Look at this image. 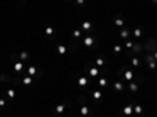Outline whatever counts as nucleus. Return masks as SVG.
Segmentation results:
<instances>
[{
  "label": "nucleus",
  "instance_id": "obj_1",
  "mask_svg": "<svg viewBox=\"0 0 157 117\" xmlns=\"http://www.w3.org/2000/svg\"><path fill=\"white\" fill-rule=\"evenodd\" d=\"M72 77H74V80H76V83L79 84V87H82V89H88L90 84H93V80L88 77V75H85V72L74 73Z\"/></svg>",
  "mask_w": 157,
  "mask_h": 117
},
{
  "label": "nucleus",
  "instance_id": "obj_2",
  "mask_svg": "<svg viewBox=\"0 0 157 117\" xmlns=\"http://www.w3.org/2000/svg\"><path fill=\"white\" fill-rule=\"evenodd\" d=\"M83 72H85L93 81L96 80L98 77H101V70H99V67H96L94 61H88V63L85 64V67H83Z\"/></svg>",
  "mask_w": 157,
  "mask_h": 117
},
{
  "label": "nucleus",
  "instance_id": "obj_3",
  "mask_svg": "<svg viewBox=\"0 0 157 117\" xmlns=\"http://www.w3.org/2000/svg\"><path fill=\"white\" fill-rule=\"evenodd\" d=\"M143 83H145V77H143L141 73H138L132 81H129V84H127V91L131 92V94H137V92H138V89L141 87Z\"/></svg>",
  "mask_w": 157,
  "mask_h": 117
},
{
  "label": "nucleus",
  "instance_id": "obj_4",
  "mask_svg": "<svg viewBox=\"0 0 157 117\" xmlns=\"http://www.w3.org/2000/svg\"><path fill=\"white\" fill-rule=\"evenodd\" d=\"M82 44H83L88 50H96L98 49V39L93 36V34H85V36H82Z\"/></svg>",
  "mask_w": 157,
  "mask_h": 117
},
{
  "label": "nucleus",
  "instance_id": "obj_5",
  "mask_svg": "<svg viewBox=\"0 0 157 117\" xmlns=\"http://www.w3.org/2000/svg\"><path fill=\"white\" fill-rule=\"evenodd\" d=\"M88 91H90L91 98L96 101V105H101V103H102V98H104V92H102L99 87H93V89H88Z\"/></svg>",
  "mask_w": 157,
  "mask_h": 117
},
{
  "label": "nucleus",
  "instance_id": "obj_6",
  "mask_svg": "<svg viewBox=\"0 0 157 117\" xmlns=\"http://www.w3.org/2000/svg\"><path fill=\"white\" fill-rule=\"evenodd\" d=\"M68 108H71V100H63L60 103V105H57L55 108H53V116H60V114H63Z\"/></svg>",
  "mask_w": 157,
  "mask_h": 117
},
{
  "label": "nucleus",
  "instance_id": "obj_7",
  "mask_svg": "<svg viewBox=\"0 0 157 117\" xmlns=\"http://www.w3.org/2000/svg\"><path fill=\"white\" fill-rule=\"evenodd\" d=\"M25 73L27 75H30V77H35V80H38V78H41V75H43V70L41 69H38L36 66H27V69H25Z\"/></svg>",
  "mask_w": 157,
  "mask_h": 117
},
{
  "label": "nucleus",
  "instance_id": "obj_8",
  "mask_svg": "<svg viewBox=\"0 0 157 117\" xmlns=\"http://www.w3.org/2000/svg\"><path fill=\"white\" fill-rule=\"evenodd\" d=\"M143 47H145V52L146 53H154L157 50V39H152L149 38L145 44H143Z\"/></svg>",
  "mask_w": 157,
  "mask_h": 117
},
{
  "label": "nucleus",
  "instance_id": "obj_9",
  "mask_svg": "<svg viewBox=\"0 0 157 117\" xmlns=\"http://www.w3.org/2000/svg\"><path fill=\"white\" fill-rule=\"evenodd\" d=\"M29 63H24V61H16V63H13V70L16 72V75L19 73H24V70L27 69Z\"/></svg>",
  "mask_w": 157,
  "mask_h": 117
},
{
  "label": "nucleus",
  "instance_id": "obj_10",
  "mask_svg": "<svg viewBox=\"0 0 157 117\" xmlns=\"http://www.w3.org/2000/svg\"><path fill=\"white\" fill-rule=\"evenodd\" d=\"M143 61H145V63L148 64L149 69H152V70H154V69H157V61L154 59V56H152L151 53H146L145 58H143Z\"/></svg>",
  "mask_w": 157,
  "mask_h": 117
},
{
  "label": "nucleus",
  "instance_id": "obj_11",
  "mask_svg": "<svg viewBox=\"0 0 157 117\" xmlns=\"http://www.w3.org/2000/svg\"><path fill=\"white\" fill-rule=\"evenodd\" d=\"M124 89H126L124 81H122V80H115V83H113V91L115 92L121 94V92H124Z\"/></svg>",
  "mask_w": 157,
  "mask_h": 117
},
{
  "label": "nucleus",
  "instance_id": "obj_12",
  "mask_svg": "<svg viewBox=\"0 0 157 117\" xmlns=\"http://www.w3.org/2000/svg\"><path fill=\"white\" fill-rule=\"evenodd\" d=\"M44 34H46V38L49 39V41H53V39H55V28H53L52 25H46Z\"/></svg>",
  "mask_w": 157,
  "mask_h": 117
},
{
  "label": "nucleus",
  "instance_id": "obj_13",
  "mask_svg": "<svg viewBox=\"0 0 157 117\" xmlns=\"http://www.w3.org/2000/svg\"><path fill=\"white\" fill-rule=\"evenodd\" d=\"M107 56L105 55H101V56H98L96 59H94V64H96V67H99V69H102V67H105L107 66Z\"/></svg>",
  "mask_w": 157,
  "mask_h": 117
},
{
  "label": "nucleus",
  "instance_id": "obj_14",
  "mask_svg": "<svg viewBox=\"0 0 157 117\" xmlns=\"http://www.w3.org/2000/svg\"><path fill=\"white\" fill-rule=\"evenodd\" d=\"M93 114H94V111H93L91 108H88L86 105L80 106V116L82 117H93Z\"/></svg>",
  "mask_w": 157,
  "mask_h": 117
},
{
  "label": "nucleus",
  "instance_id": "obj_15",
  "mask_svg": "<svg viewBox=\"0 0 157 117\" xmlns=\"http://www.w3.org/2000/svg\"><path fill=\"white\" fill-rule=\"evenodd\" d=\"M94 84H96L98 87H107L108 86V80L105 78V77H98L96 80L93 81Z\"/></svg>",
  "mask_w": 157,
  "mask_h": 117
},
{
  "label": "nucleus",
  "instance_id": "obj_16",
  "mask_svg": "<svg viewBox=\"0 0 157 117\" xmlns=\"http://www.w3.org/2000/svg\"><path fill=\"white\" fill-rule=\"evenodd\" d=\"M129 61H131V64L135 67V69H141V61L138 56H135V55H132V56H129Z\"/></svg>",
  "mask_w": 157,
  "mask_h": 117
},
{
  "label": "nucleus",
  "instance_id": "obj_17",
  "mask_svg": "<svg viewBox=\"0 0 157 117\" xmlns=\"http://www.w3.org/2000/svg\"><path fill=\"white\" fill-rule=\"evenodd\" d=\"M132 34V30L129 28V27H122V28L119 30V38H122V39H129V36Z\"/></svg>",
  "mask_w": 157,
  "mask_h": 117
},
{
  "label": "nucleus",
  "instance_id": "obj_18",
  "mask_svg": "<svg viewBox=\"0 0 157 117\" xmlns=\"http://www.w3.org/2000/svg\"><path fill=\"white\" fill-rule=\"evenodd\" d=\"M131 50L134 52V55H141L143 52H145V47H143L141 42H134V47Z\"/></svg>",
  "mask_w": 157,
  "mask_h": 117
},
{
  "label": "nucleus",
  "instance_id": "obj_19",
  "mask_svg": "<svg viewBox=\"0 0 157 117\" xmlns=\"http://www.w3.org/2000/svg\"><path fill=\"white\" fill-rule=\"evenodd\" d=\"M122 114H124L126 117H132V114H134V103H129V105H126L124 108H122Z\"/></svg>",
  "mask_w": 157,
  "mask_h": 117
},
{
  "label": "nucleus",
  "instance_id": "obj_20",
  "mask_svg": "<svg viewBox=\"0 0 157 117\" xmlns=\"http://www.w3.org/2000/svg\"><path fill=\"white\" fill-rule=\"evenodd\" d=\"M113 24H115V27H116V28H122V27H126V20L122 19L121 16H115Z\"/></svg>",
  "mask_w": 157,
  "mask_h": 117
},
{
  "label": "nucleus",
  "instance_id": "obj_21",
  "mask_svg": "<svg viewBox=\"0 0 157 117\" xmlns=\"http://www.w3.org/2000/svg\"><path fill=\"white\" fill-rule=\"evenodd\" d=\"M82 30L85 31V34H91V31H93V24L88 22V20L82 22Z\"/></svg>",
  "mask_w": 157,
  "mask_h": 117
},
{
  "label": "nucleus",
  "instance_id": "obj_22",
  "mask_svg": "<svg viewBox=\"0 0 157 117\" xmlns=\"http://www.w3.org/2000/svg\"><path fill=\"white\" fill-rule=\"evenodd\" d=\"M20 75H22V84H24V86H30V84H33V81H35V80H33V77L27 75L25 72L20 73Z\"/></svg>",
  "mask_w": 157,
  "mask_h": 117
},
{
  "label": "nucleus",
  "instance_id": "obj_23",
  "mask_svg": "<svg viewBox=\"0 0 157 117\" xmlns=\"http://www.w3.org/2000/svg\"><path fill=\"white\" fill-rule=\"evenodd\" d=\"M17 55H19V61H24V63H29L30 58H32V55L29 52H20Z\"/></svg>",
  "mask_w": 157,
  "mask_h": 117
},
{
  "label": "nucleus",
  "instance_id": "obj_24",
  "mask_svg": "<svg viewBox=\"0 0 157 117\" xmlns=\"http://www.w3.org/2000/svg\"><path fill=\"white\" fill-rule=\"evenodd\" d=\"M143 33H145V28H141V27H137V28L132 30V34H134L135 38H141Z\"/></svg>",
  "mask_w": 157,
  "mask_h": 117
},
{
  "label": "nucleus",
  "instance_id": "obj_25",
  "mask_svg": "<svg viewBox=\"0 0 157 117\" xmlns=\"http://www.w3.org/2000/svg\"><path fill=\"white\" fill-rule=\"evenodd\" d=\"M82 36H83V33H82L80 28H74L72 30V38H74V41H79Z\"/></svg>",
  "mask_w": 157,
  "mask_h": 117
},
{
  "label": "nucleus",
  "instance_id": "obj_26",
  "mask_svg": "<svg viewBox=\"0 0 157 117\" xmlns=\"http://www.w3.org/2000/svg\"><path fill=\"white\" fill-rule=\"evenodd\" d=\"M80 45V42H79V41H74V42L72 44H69V45H68V52H72V53H76L77 52V47Z\"/></svg>",
  "mask_w": 157,
  "mask_h": 117
},
{
  "label": "nucleus",
  "instance_id": "obj_27",
  "mask_svg": "<svg viewBox=\"0 0 157 117\" xmlns=\"http://www.w3.org/2000/svg\"><path fill=\"white\" fill-rule=\"evenodd\" d=\"M57 52L60 56H65V55L68 53V47L66 45H57Z\"/></svg>",
  "mask_w": 157,
  "mask_h": 117
},
{
  "label": "nucleus",
  "instance_id": "obj_28",
  "mask_svg": "<svg viewBox=\"0 0 157 117\" xmlns=\"http://www.w3.org/2000/svg\"><path fill=\"white\" fill-rule=\"evenodd\" d=\"M134 113L137 116H143V114H145V109H143L141 105H134Z\"/></svg>",
  "mask_w": 157,
  "mask_h": 117
},
{
  "label": "nucleus",
  "instance_id": "obj_29",
  "mask_svg": "<svg viewBox=\"0 0 157 117\" xmlns=\"http://www.w3.org/2000/svg\"><path fill=\"white\" fill-rule=\"evenodd\" d=\"M124 47H126L127 50H131L132 47H134V41H129V39H126V41H124Z\"/></svg>",
  "mask_w": 157,
  "mask_h": 117
},
{
  "label": "nucleus",
  "instance_id": "obj_30",
  "mask_svg": "<svg viewBox=\"0 0 157 117\" xmlns=\"http://www.w3.org/2000/svg\"><path fill=\"white\" fill-rule=\"evenodd\" d=\"M86 101H88V100H86V97H85L83 94H80V95H79V103H80L82 106H83V105H86Z\"/></svg>",
  "mask_w": 157,
  "mask_h": 117
},
{
  "label": "nucleus",
  "instance_id": "obj_31",
  "mask_svg": "<svg viewBox=\"0 0 157 117\" xmlns=\"http://www.w3.org/2000/svg\"><path fill=\"white\" fill-rule=\"evenodd\" d=\"M10 59H11V63H16V61H19V55L17 53H11L10 55Z\"/></svg>",
  "mask_w": 157,
  "mask_h": 117
},
{
  "label": "nucleus",
  "instance_id": "obj_32",
  "mask_svg": "<svg viewBox=\"0 0 157 117\" xmlns=\"http://www.w3.org/2000/svg\"><path fill=\"white\" fill-rule=\"evenodd\" d=\"M121 50H122V47H121L119 44H115V45H113V52H115V53H121Z\"/></svg>",
  "mask_w": 157,
  "mask_h": 117
},
{
  "label": "nucleus",
  "instance_id": "obj_33",
  "mask_svg": "<svg viewBox=\"0 0 157 117\" xmlns=\"http://www.w3.org/2000/svg\"><path fill=\"white\" fill-rule=\"evenodd\" d=\"M74 3H76L77 6H85V3H86V0H74Z\"/></svg>",
  "mask_w": 157,
  "mask_h": 117
},
{
  "label": "nucleus",
  "instance_id": "obj_34",
  "mask_svg": "<svg viewBox=\"0 0 157 117\" xmlns=\"http://www.w3.org/2000/svg\"><path fill=\"white\" fill-rule=\"evenodd\" d=\"M5 105H6V98H5V97H2V98H0V108L5 106Z\"/></svg>",
  "mask_w": 157,
  "mask_h": 117
},
{
  "label": "nucleus",
  "instance_id": "obj_35",
  "mask_svg": "<svg viewBox=\"0 0 157 117\" xmlns=\"http://www.w3.org/2000/svg\"><path fill=\"white\" fill-rule=\"evenodd\" d=\"M151 55H152V56H154V59H155V61H157V50H155V52H154V53H151Z\"/></svg>",
  "mask_w": 157,
  "mask_h": 117
},
{
  "label": "nucleus",
  "instance_id": "obj_36",
  "mask_svg": "<svg viewBox=\"0 0 157 117\" xmlns=\"http://www.w3.org/2000/svg\"><path fill=\"white\" fill-rule=\"evenodd\" d=\"M151 2H152L154 5H157V0H151Z\"/></svg>",
  "mask_w": 157,
  "mask_h": 117
},
{
  "label": "nucleus",
  "instance_id": "obj_37",
  "mask_svg": "<svg viewBox=\"0 0 157 117\" xmlns=\"http://www.w3.org/2000/svg\"><path fill=\"white\" fill-rule=\"evenodd\" d=\"M66 2H74V0H66Z\"/></svg>",
  "mask_w": 157,
  "mask_h": 117
},
{
  "label": "nucleus",
  "instance_id": "obj_38",
  "mask_svg": "<svg viewBox=\"0 0 157 117\" xmlns=\"http://www.w3.org/2000/svg\"><path fill=\"white\" fill-rule=\"evenodd\" d=\"M0 98H2V92H0Z\"/></svg>",
  "mask_w": 157,
  "mask_h": 117
}]
</instances>
